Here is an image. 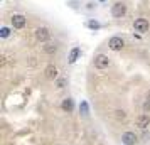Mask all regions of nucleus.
Segmentation results:
<instances>
[{
    "label": "nucleus",
    "instance_id": "nucleus-15",
    "mask_svg": "<svg viewBox=\"0 0 150 145\" xmlns=\"http://www.w3.org/2000/svg\"><path fill=\"white\" fill-rule=\"evenodd\" d=\"M0 35H2V37H8V35H10V29H8V27H2Z\"/></svg>",
    "mask_w": 150,
    "mask_h": 145
},
{
    "label": "nucleus",
    "instance_id": "nucleus-11",
    "mask_svg": "<svg viewBox=\"0 0 150 145\" xmlns=\"http://www.w3.org/2000/svg\"><path fill=\"white\" fill-rule=\"evenodd\" d=\"M79 52H81V51H79V47H73V49H71V52H69V62H71V64H74V62L78 61V56H79Z\"/></svg>",
    "mask_w": 150,
    "mask_h": 145
},
{
    "label": "nucleus",
    "instance_id": "nucleus-9",
    "mask_svg": "<svg viewBox=\"0 0 150 145\" xmlns=\"http://www.w3.org/2000/svg\"><path fill=\"white\" fill-rule=\"evenodd\" d=\"M137 140H138V138H137V135L133 133V132H125V133L122 135V142L125 145H135Z\"/></svg>",
    "mask_w": 150,
    "mask_h": 145
},
{
    "label": "nucleus",
    "instance_id": "nucleus-7",
    "mask_svg": "<svg viewBox=\"0 0 150 145\" xmlns=\"http://www.w3.org/2000/svg\"><path fill=\"white\" fill-rule=\"evenodd\" d=\"M133 29H135L137 32H147L149 30V21L147 19H137L135 22H133Z\"/></svg>",
    "mask_w": 150,
    "mask_h": 145
},
{
    "label": "nucleus",
    "instance_id": "nucleus-2",
    "mask_svg": "<svg viewBox=\"0 0 150 145\" xmlns=\"http://www.w3.org/2000/svg\"><path fill=\"white\" fill-rule=\"evenodd\" d=\"M108 47L111 49V51H115V52H118V51H122L123 47H125V41H123L122 37H118V35H115V37H111L108 41Z\"/></svg>",
    "mask_w": 150,
    "mask_h": 145
},
{
    "label": "nucleus",
    "instance_id": "nucleus-13",
    "mask_svg": "<svg viewBox=\"0 0 150 145\" xmlns=\"http://www.w3.org/2000/svg\"><path fill=\"white\" fill-rule=\"evenodd\" d=\"M115 118L118 120V122H123V120L127 118V113H125V110H116V111H115Z\"/></svg>",
    "mask_w": 150,
    "mask_h": 145
},
{
    "label": "nucleus",
    "instance_id": "nucleus-20",
    "mask_svg": "<svg viewBox=\"0 0 150 145\" xmlns=\"http://www.w3.org/2000/svg\"><path fill=\"white\" fill-rule=\"evenodd\" d=\"M101 2H105V0H101Z\"/></svg>",
    "mask_w": 150,
    "mask_h": 145
},
{
    "label": "nucleus",
    "instance_id": "nucleus-6",
    "mask_svg": "<svg viewBox=\"0 0 150 145\" xmlns=\"http://www.w3.org/2000/svg\"><path fill=\"white\" fill-rule=\"evenodd\" d=\"M12 27L14 29H24L25 27V17L22 14H14L12 15Z\"/></svg>",
    "mask_w": 150,
    "mask_h": 145
},
{
    "label": "nucleus",
    "instance_id": "nucleus-17",
    "mask_svg": "<svg viewBox=\"0 0 150 145\" xmlns=\"http://www.w3.org/2000/svg\"><path fill=\"white\" fill-rule=\"evenodd\" d=\"M81 110H83V115H88V105L81 103Z\"/></svg>",
    "mask_w": 150,
    "mask_h": 145
},
{
    "label": "nucleus",
    "instance_id": "nucleus-14",
    "mask_svg": "<svg viewBox=\"0 0 150 145\" xmlns=\"http://www.w3.org/2000/svg\"><path fill=\"white\" fill-rule=\"evenodd\" d=\"M88 27H89V29H100V22L89 21V22H88Z\"/></svg>",
    "mask_w": 150,
    "mask_h": 145
},
{
    "label": "nucleus",
    "instance_id": "nucleus-8",
    "mask_svg": "<svg viewBox=\"0 0 150 145\" xmlns=\"http://www.w3.org/2000/svg\"><path fill=\"white\" fill-rule=\"evenodd\" d=\"M44 74H46V78H47V79H57V76H59V71H57V68H56L54 64H47V66H46V69H44Z\"/></svg>",
    "mask_w": 150,
    "mask_h": 145
},
{
    "label": "nucleus",
    "instance_id": "nucleus-19",
    "mask_svg": "<svg viewBox=\"0 0 150 145\" xmlns=\"http://www.w3.org/2000/svg\"><path fill=\"white\" fill-rule=\"evenodd\" d=\"M147 100H150V90H149V93H147Z\"/></svg>",
    "mask_w": 150,
    "mask_h": 145
},
{
    "label": "nucleus",
    "instance_id": "nucleus-10",
    "mask_svg": "<svg viewBox=\"0 0 150 145\" xmlns=\"http://www.w3.org/2000/svg\"><path fill=\"white\" fill-rule=\"evenodd\" d=\"M61 108H62L64 111L71 113V111H73V108H74V103H73V100H71V98H66V100H62Z\"/></svg>",
    "mask_w": 150,
    "mask_h": 145
},
{
    "label": "nucleus",
    "instance_id": "nucleus-3",
    "mask_svg": "<svg viewBox=\"0 0 150 145\" xmlns=\"http://www.w3.org/2000/svg\"><path fill=\"white\" fill-rule=\"evenodd\" d=\"M110 66V57L106 54H98L95 57V68L96 69H106Z\"/></svg>",
    "mask_w": 150,
    "mask_h": 145
},
{
    "label": "nucleus",
    "instance_id": "nucleus-16",
    "mask_svg": "<svg viewBox=\"0 0 150 145\" xmlns=\"http://www.w3.org/2000/svg\"><path fill=\"white\" fill-rule=\"evenodd\" d=\"M143 111L147 113V111H150V100H147L145 103H143Z\"/></svg>",
    "mask_w": 150,
    "mask_h": 145
},
{
    "label": "nucleus",
    "instance_id": "nucleus-12",
    "mask_svg": "<svg viewBox=\"0 0 150 145\" xmlns=\"http://www.w3.org/2000/svg\"><path fill=\"white\" fill-rule=\"evenodd\" d=\"M56 51H57V46H56V44L46 42V46H44V52H46V54H56Z\"/></svg>",
    "mask_w": 150,
    "mask_h": 145
},
{
    "label": "nucleus",
    "instance_id": "nucleus-1",
    "mask_svg": "<svg viewBox=\"0 0 150 145\" xmlns=\"http://www.w3.org/2000/svg\"><path fill=\"white\" fill-rule=\"evenodd\" d=\"M125 14H127V5H125L123 2L113 4V7H111V15H113L115 19H122Z\"/></svg>",
    "mask_w": 150,
    "mask_h": 145
},
{
    "label": "nucleus",
    "instance_id": "nucleus-18",
    "mask_svg": "<svg viewBox=\"0 0 150 145\" xmlns=\"http://www.w3.org/2000/svg\"><path fill=\"white\" fill-rule=\"evenodd\" d=\"M64 84H66V81L64 79H59L57 81V88H64Z\"/></svg>",
    "mask_w": 150,
    "mask_h": 145
},
{
    "label": "nucleus",
    "instance_id": "nucleus-5",
    "mask_svg": "<svg viewBox=\"0 0 150 145\" xmlns=\"http://www.w3.org/2000/svg\"><path fill=\"white\" fill-rule=\"evenodd\" d=\"M135 125L140 128V130H145V128H149L150 127V117L149 115H138L137 117V120H135Z\"/></svg>",
    "mask_w": 150,
    "mask_h": 145
},
{
    "label": "nucleus",
    "instance_id": "nucleus-4",
    "mask_svg": "<svg viewBox=\"0 0 150 145\" xmlns=\"http://www.w3.org/2000/svg\"><path fill=\"white\" fill-rule=\"evenodd\" d=\"M49 37H51V32H49L47 27H37L35 29V39L39 42H47Z\"/></svg>",
    "mask_w": 150,
    "mask_h": 145
}]
</instances>
